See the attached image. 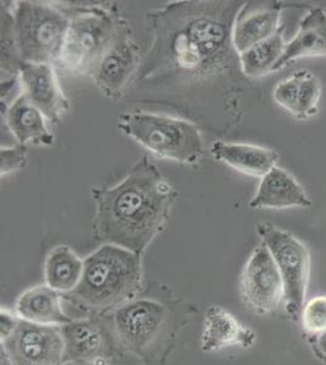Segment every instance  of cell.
I'll return each instance as SVG.
<instances>
[{
  "label": "cell",
  "instance_id": "cell-24",
  "mask_svg": "<svg viewBox=\"0 0 326 365\" xmlns=\"http://www.w3.org/2000/svg\"><path fill=\"white\" fill-rule=\"evenodd\" d=\"M298 93L296 113L298 120H307L318 113L319 101L322 96V84L318 77L310 71H297Z\"/></svg>",
  "mask_w": 326,
  "mask_h": 365
},
{
  "label": "cell",
  "instance_id": "cell-2",
  "mask_svg": "<svg viewBox=\"0 0 326 365\" xmlns=\"http://www.w3.org/2000/svg\"><path fill=\"white\" fill-rule=\"evenodd\" d=\"M91 195L94 239L143 256L170 220L179 192L145 155L118 184L93 187Z\"/></svg>",
  "mask_w": 326,
  "mask_h": 365
},
{
  "label": "cell",
  "instance_id": "cell-12",
  "mask_svg": "<svg viewBox=\"0 0 326 365\" xmlns=\"http://www.w3.org/2000/svg\"><path fill=\"white\" fill-rule=\"evenodd\" d=\"M1 349L15 365H58L63 361L61 328L20 318L16 328L1 339Z\"/></svg>",
  "mask_w": 326,
  "mask_h": 365
},
{
  "label": "cell",
  "instance_id": "cell-18",
  "mask_svg": "<svg viewBox=\"0 0 326 365\" xmlns=\"http://www.w3.org/2000/svg\"><path fill=\"white\" fill-rule=\"evenodd\" d=\"M326 55V13L322 8L312 9L298 25L295 37L286 43L284 54L272 72L280 71L290 63L302 58Z\"/></svg>",
  "mask_w": 326,
  "mask_h": 365
},
{
  "label": "cell",
  "instance_id": "cell-33",
  "mask_svg": "<svg viewBox=\"0 0 326 365\" xmlns=\"http://www.w3.org/2000/svg\"><path fill=\"white\" fill-rule=\"evenodd\" d=\"M108 365H110V364H108Z\"/></svg>",
  "mask_w": 326,
  "mask_h": 365
},
{
  "label": "cell",
  "instance_id": "cell-22",
  "mask_svg": "<svg viewBox=\"0 0 326 365\" xmlns=\"http://www.w3.org/2000/svg\"><path fill=\"white\" fill-rule=\"evenodd\" d=\"M285 46L284 27L281 26L275 34L265 41L239 54L240 65L245 77L260 78L272 72L284 54Z\"/></svg>",
  "mask_w": 326,
  "mask_h": 365
},
{
  "label": "cell",
  "instance_id": "cell-28",
  "mask_svg": "<svg viewBox=\"0 0 326 365\" xmlns=\"http://www.w3.org/2000/svg\"><path fill=\"white\" fill-rule=\"evenodd\" d=\"M20 317L15 312L8 311L1 308L0 311V339L8 336L14 329L16 328Z\"/></svg>",
  "mask_w": 326,
  "mask_h": 365
},
{
  "label": "cell",
  "instance_id": "cell-30",
  "mask_svg": "<svg viewBox=\"0 0 326 365\" xmlns=\"http://www.w3.org/2000/svg\"><path fill=\"white\" fill-rule=\"evenodd\" d=\"M0 365H15L3 349H0Z\"/></svg>",
  "mask_w": 326,
  "mask_h": 365
},
{
  "label": "cell",
  "instance_id": "cell-20",
  "mask_svg": "<svg viewBox=\"0 0 326 365\" xmlns=\"http://www.w3.org/2000/svg\"><path fill=\"white\" fill-rule=\"evenodd\" d=\"M62 294L44 285L29 287L24 291L15 304V313L21 319L31 323L63 327L72 322L61 304Z\"/></svg>",
  "mask_w": 326,
  "mask_h": 365
},
{
  "label": "cell",
  "instance_id": "cell-32",
  "mask_svg": "<svg viewBox=\"0 0 326 365\" xmlns=\"http://www.w3.org/2000/svg\"><path fill=\"white\" fill-rule=\"evenodd\" d=\"M324 10H325V13H326V8H325V9H324Z\"/></svg>",
  "mask_w": 326,
  "mask_h": 365
},
{
  "label": "cell",
  "instance_id": "cell-10",
  "mask_svg": "<svg viewBox=\"0 0 326 365\" xmlns=\"http://www.w3.org/2000/svg\"><path fill=\"white\" fill-rule=\"evenodd\" d=\"M239 290L245 306L260 316H269L284 307V282L263 242L248 257L240 275Z\"/></svg>",
  "mask_w": 326,
  "mask_h": 365
},
{
  "label": "cell",
  "instance_id": "cell-14",
  "mask_svg": "<svg viewBox=\"0 0 326 365\" xmlns=\"http://www.w3.org/2000/svg\"><path fill=\"white\" fill-rule=\"evenodd\" d=\"M282 5L277 1H248L236 15L233 42L241 54L280 29Z\"/></svg>",
  "mask_w": 326,
  "mask_h": 365
},
{
  "label": "cell",
  "instance_id": "cell-16",
  "mask_svg": "<svg viewBox=\"0 0 326 365\" xmlns=\"http://www.w3.org/2000/svg\"><path fill=\"white\" fill-rule=\"evenodd\" d=\"M306 190L289 172L275 166L260 178L256 194L250 201L252 210H285L310 207Z\"/></svg>",
  "mask_w": 326,
  "mask_h": 365
},
{
  "label": "cell",
  "instance_id": "cell-4",
  "mask_svg": "<svg viewBox=\"0 0 326 365\" xmlns=\"http://www.w3.org/2000/svg\"><path fill=\"white\" fill-rule=\"evenodd\" d=\"M144 287L143 256L103 244L83 258L78 287L62 297L88 314L110 316L141 295Z\"/></svg>",
  "mask_w": 326,
  "mask_h": 365
},
{
  "label": "cell",
  "instance_id": "cell-19",
  "mask_svg": "<svg viewBox=\"0 0 326 365\" xmlns=\"http://www.w3.org/2000/svg\"><path fill=\"white\" fill-rule=\"evenodd\" d=\"M211 154L215 161L225 163L244 175L260 178L277 166L279 160V155L274 150L223 140H217L212 144Z\"/></svg>",
  "mask_w": 326,
  "mask_h": 365
},
{
  "label": "cell",
  "instance_id": "cell-1",
  "mask_svg": "<svg viewBox=\"0 0 326 365\" xmlns=\"http://www.w3.org/2000/svg\"><path fill=\"white\" fill-rule=\"evenodd\" d=\"M244 4L182 0L146 14L151 43L133 81L136 99L175 110L212 133L238 122L245 75L233 29Z\"/></svg>",
  "mask_w": 326,
  "mask_h": 365
},
{
  "label": "cell",
  "instance_id": "cell-15",
  "mask_svg": "<svg viewBox=\"0 0 326 365\" xmlns=\"http://www.w3.org/2000/svg\"><path fill=\"white\" fill-rule=\"evenodd\" d=\"M256 341V331L241 323L225 308L217 304L207 308L200 337V349L203 352H218L234 346L251 349Z\"/></svg>",
  "mask_w": 326,
  "mask_h": 365
},
{
  "label": "cell",
  "instance_id": "cell-25",
  "mask_svg": "<svg viewBox=\"0 0 326 365\" xmlns=\"http://www.w3.org/2000/svg\"><path fill=\"white\" fill-rule=\"evenodd\" d=\"M298 322L306 337L317 336L326 331V295L307 299Z\"/></svg>",
  "mask_w": 326,
  "mask_h": 365
},
{
  "label": "cell",
  "instance_id": "cell-23",
  "mask_svg": "<svg viewBox=\"0 0 326 365\" xmlns=\"http://www.w3.org/2000/svg\"><path fill=\"white\" fill-rule=\"evenodd\" d=\"M14 3L1 1V83L19 77L22 63L14 29Z\"/></svg>",
  "mask_w": 326,
  "mask_h": 365
},
{
  "label": "cell",
  "instance_id": "cell-7",
  "mask_svg": "<svg viewBox=\"0 0 326 365\" xmlns=\"http://www.w3.org/2000/svg\"><path fill=\"white\" fill-rule=\"evenodd\" d=\"M13 14L21 60L58 65L70 26L63 5L21 0L14 3Z\"/></svg>",
  "mask_w": 326,
  "mask_h": 365
},
{
  "label": "cell",
  "instance_id": "cell-29",
  "mask_svg": "<svg viewBox=\"0 0 326 365\" xmlns=\"http://www.w3.org/2000/svg\"><path fill=\"white\" fill-rule=\"evenodd\" d=\"M315 357L326 363V331L317 336L307 337Z\"/></svg>",
  "mask_w": 326,
  "mask_h": 365
},
{
  "label": "cell",
  "instance_id": "cell-27",
  "mask_svg": "<svg viewBox=\"0 0 326 365\" xmlns=\"http://www.w3.org/2000/svg\"><path fill=\"white\" fill-rule=\"evenodd\" d=\"M27 165V148L24 145L1 148L0 150V175H8L21 170Z\"/></svg>",
  "mask_w": 326,
  "mask_h": 365
},
{
  "label": "cell",
  "instance_id": "cell-11",
  "mask_svg": "<svg viewBox=\"0 0 326 365\" xmlns=\"http://www.w3.org/2000/svg\"><path fill=\"white\" fill-rule=\"evenodd\" d=\"M141 61V48L133 37L131 26L126 22L89 77L101 94L108 99H120L128 91Z\"/></svg>",
  "mask_w": 326,
  "mask_h": 365
},
{
  "label": "cell",
  "instance_id": "cell-3",
  "mask_svg": "<svg viewBox=\"0 0 326 365\" xmlns=\"http://www.w3.org/2000/svg\"><path fill=\"white\" fill-rule=\"evenodd\" d=\"M194 303L178 297L165 284L151 282L136 299L111 314L124 353L141 365H167L183 330L198 313Z\"/></svg>",
  "mask_w": 326,
  "mask_h": 365
},
{
  "label": "cell",
  "instance_id": "cell-6",
  "mask_svg": "<svg viewBox=\"0 0 326 365\" xmlns=\"http://www.w3.org/2000/svg\"><path fill=\"white\" fill-rule=\"evenodd\" d=\"M117 128L157 158L195 165L205 155L200 127L182 117L133 110L118 115Z\"/></svg>",
  "mask_w": 326,
  "mask_h": 365
},
{
  "label": "cell",
  "instance_id": "cell-9",
  "mask_svg": "<svg viewBox=\"0 0 326 365\" xmlns=\"http://www.w3.org/2000/svg\"><path fill=\"white\" fill-rule=\"evenodd\" d=\"M63 361L108 365L123 357L110 316L89 314L61 327Z\"/></svg>",
  "mask_w": 326,
  "mask_h": 365
},
{
  "label": "cell",
  "instance_id": "cell-31",
  "mask_svg": "<svg viewBox=\"0 0 326 365\" xmlns=\"http://www.w3.org/2000/svg\"><path fill=\"white\" fill-rule=\"evenodd\" d=\"M58 365H96L93 364V363H87V361H62Z\"/></svg>",
  "mask_w": 326,
  "mask_h": 365
},
{
  "label": "cell",
  "instance_id": "cell-13",
  "mask_svg": "<svg viewBox=\"0 0 326 365\" xmlns=\"http://www.w3.org/2000/svg\"><path fill=\"white\" fill-rule=\"evenodd\" d=\"M21 93L41 110L46 120L58 125L70 110L55 72L54 65L22 61L19 70Z\"/></svg>",
  "mask_w": 326,
  "mask_h": 365
},
{
  "label": "cell",
  "instance_id": "cell-26",
  "mask_svg": "<svg viewBox=\"0 0 326 365\" xmlns=\"http://www.w3.org/2000/svg\"><path fill=\"white\" fill-rule=\"evenodd\" d=\"M298 75L295 72L292 76L282 79L277 83L272 91V98L277 105L287 110L290 113L295 115L297 105Z\"/></svg>",
  "mask_w": 326,
  "mask_h": 365
},
{
  "label": "cell",
  "instance_id": "cell-21",
  "mask_svg": "<svg viewBox=\"0 0 326 365\" xmlns=\"http://www.w3.org/2000/svg\"><path fill=\"white\" fill-rule=\"evenodd\" d=\"M83 273V259L66 245L55 246L44 261V282L48 287L67 295L78 287Z\"/></svg>",
  "mask_w": 326,
  "mask_h": 365
},
{
  "label": "cell",
  "instance_id": "cell-5",
  "mask_svg": "<svg viewBox=\"0 0 326 365\" xmlns=\"http://www.w3.org/2000/svg\"><path fill=\"white\" fill-rule=\"evenodd\" d=\"M70 26L58 66L73 75L91 76L126 20L116 5H63Z\"/></svg>",
  "mask_w": 326,
  "mask_h": 365
},
{
  "label": "cell",
  "instance_id": "cell-17",
  "mask_svg": "<svg viewBox=\"0 0 326 365\" xmlns=\"http://www.w3.org/2000/svg\"><path fill=\"white\" fill-rule=\"evenodd\" d=\"M5 125L16 139L19 145L27 144L51 146L54 135L48 129L46 118L22 93L8 108H3Z\"/></svg>",
  "mask_w": 326,
  "mask_h": 365
},
{
  "label": "cell",
  "instance_id": "cell-8",
  "mask_svg": "<svg viewBox=\"0 0 326 365\" xmlns=\"http://www.w3.org/2000/svg\"><path fill=\"white\" fill-rule=\"evenodd\" d=\"M256 230L280 272L285 290L286 313L298 322L310 284V251L300 239L284 229L263 223L257 225Z\"/></svg>",
  "mask_w": 326,
  "mask_h": 365
}]
</instances>
